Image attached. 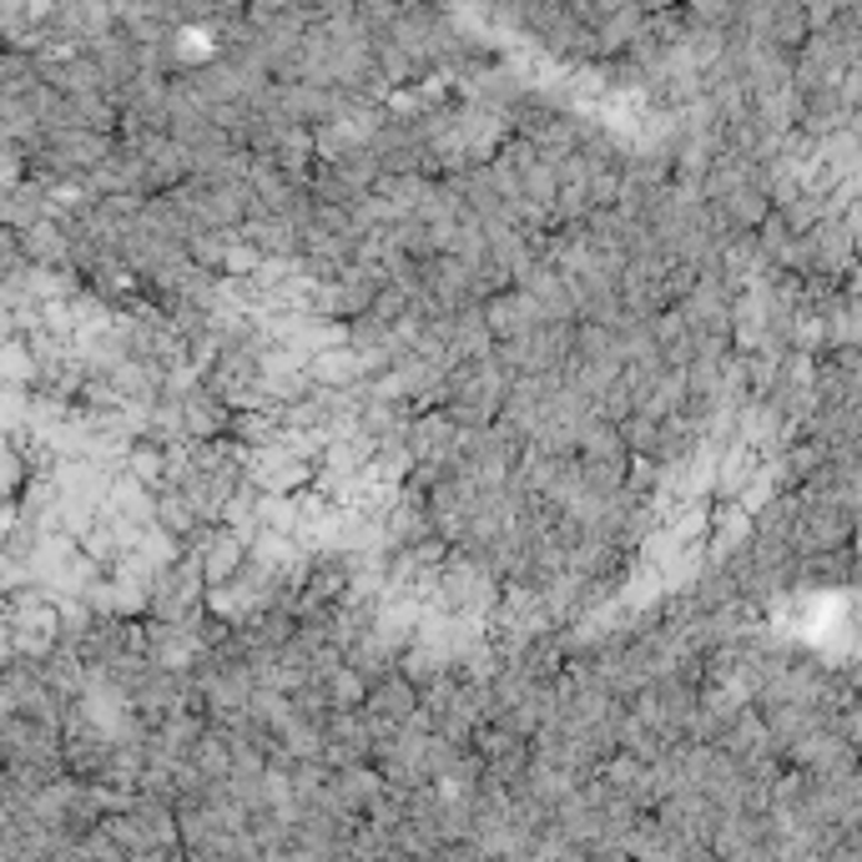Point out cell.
I'll return each instance as SVG.
<instances>
[{"label":"cell","mask_w":862,"mask_h":862,"mask_svg":"<svg viewBox=\"0 0 862 862\" xmlns=\"http://www.w3.org/2000/svg\"><path fill=\"white\" fill-rule=\"evenodd\" d=\"M182 429L187 434H202V444H208L222 429H232V414H228V404H218V393H192L182 404Z\"/></svg>","instance_id":"6da1fadb"},{"label":"cell","mask_w":862,"mask_h":862,"mask_svg":"<svg viewBox=\"0 0 862 862\" xmlns=\"http://www.w3.org/2000/svg\"><path fill=\"white\" fill-rule=\"evenodd\" d=\"M369 711L383 716L389 726H404V716H414V681L404 676H389L369 691Z\"/></svg>","instance_id":"7a4b0ae2"},{"label":"cell","mask_w":862,"mask_h":862,"mask_svg":"<svg viewBox=\"0 0 862 862\" xmlns=\"http://www.w3.org/2000/svg\"><path fill=\"white\" fill-rule=\"evenodd\" d=\"M121 464H127L131 484H162V474H167V449L162 444H131Z\"/></svg>","instance_id":"3957f363"},{"label":"cell","mask_w":862,"mask_h":862,"mask_svg":"<svg viewBox=\"0 0 862 862\" xmlns=\"http://www.w3.org/2000/svg\"><path fill=\"white\" fill-rule=\"evenodd\" d=\"M383 862H414V858H404V852H389V858H383Z\"/></svg>","instance_id":"277c9868"}]
</instances>
